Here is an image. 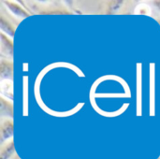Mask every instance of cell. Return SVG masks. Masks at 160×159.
I'll use <instances>...</instances> for the list:
<instances>
[{"label": "cell", "instance_id": "1", "mask_svg": "<svg viewBox=\"0 0 160 159\" xmlns=\"http://www.w3.org/2000/svg\"><path fill=\"white\" fill-rule=\"evenodd\" d=\"M13 121L12 119H4L1 123V130H0V140L1 144H4L9 141H11V138L13 136Z\"/></svg>", "mask_w": 160, "mask_h": 159}, {"label": "cell", "instance_id": "2", "mask_svg": "<svg viewBox=\"0 0 160 159\" xmlns=\"http://www.w3.org/2000/svg\"><path fill=\"white\" fill-rule=\"evenodd\" d=\"M0 77L2 81H11L13 78V64L7 59L1 60L0 65Z\"/></svg>", "mask_w": 160, "mask_h": 159}, {"label": "cell", "instance_id": "3", "mask_svg": "<svg viewBox=\"0 0 160 159\" xmlns=\"http://www.w3.org/2000/svg\"><path fill=\"white\" fill-rule=\"evenodd\" d=\"M5 4V6L8 8V10L14 14L15 16L21 18V19H24L30 16V13L27 12L21 5L15 3V2H11V1H4L3 2Z\"/></svg>", "mask_w": 160, "mask_h": 159}, {"label": "cell", "instance_id": "4", "mask_svg": "<svg viewBox=\"0 0 160 159\" xmlns=\"http://www.w3.org/2000/svg\"><path fill=\"white\" fill-rule=\"evenodd\" d=\"M1 37V54L7 57L13 56V42L11 39L8 38L7 35L4 33L0 34Z\"/></svg>", "mask_w": 160, "mask_h": 159}, {"label": "cell", "instance_id": "5", "mask_svg": "<svg viewBox=\"0 0 160 159\" xmlns=\"http://www.w3.org/2000/svg\"><path fill=\"white\" fill-rule=\"evenodd\" d=\"M0 115L2 118L11 119L13 117V106L12 103L6 99L4 97L0 98Z\"/></svg>", "mask_w": 160, "mask_h": 159}, {"label": "cell", "instance_id": "6", "mask_svg": "<svg viewBox=\"0 0 160 159\" xmlns=\"http://www.w3.org/2000/svg\"><path fill=\"white\" fill-rule=\"evenodd\" d=\"M14 156H16V151L13 140L2 144L0 151V159H11Z\"/></svg>", "mask_w": 160, "mask_h": 159}, {"label": "cell", "instance_id": "7", "mask_svg": "<svg viewBox=\"0 0 160 159\" xmlns=\"http://www.w3.org/2000/svg\"><path fill=\"white\" fill-rule=\"evenodd\" d=\"M0 28L2 30V33H4L5 35H7L8 37L9 36L10 37H13L15 36V31L16 28L10 23L9 21H8L4 15L2 14L0 17Z\"/></svg>", "mask_w": 160, "mask_h": 159}, {"label": "cell", "instance_id": "8", "mask_svg": "<svg viewBox=\"0 0 160 159\" xmlns=\"http://www.w3.org/2000/svg\"><path fill=\"white\" fill-rule=\"evenodd\" d=\"M109 4L110 5L107 10L108 13H115L121 8V7L124 4V1H112V2H110Z\"/></svg>", "mask_w": 160, "mask_h": 159}, {"label": "cell", "instance_id": "9", "mask_svg": "<svg viewBox=\"0 0 160 159\" xmlns=\"http://www.w3.org/2000/svg\"><path fill=\"white\" fill-rule=\"evenodd\" d=\"M154 4L156 5V7L158 8V10L160 11V0L159 1H155V2H154Z\"/></svg>", "mask_w": 160, "mask_h": 159}, {"label": "cell", "instance_id": "10", "mask_svg": "<svg viewBox=\"0 0 160 159\" xmlns=\"http://www.w3.org/2000/svg\"><path fill=\"white\" fill-rule=\"evenodd\" d=\"M16 159H19V158H18V157H17V158H16Z\"/></svg>", "mask_w": 160, "mask_h": 159}]
</instances>
